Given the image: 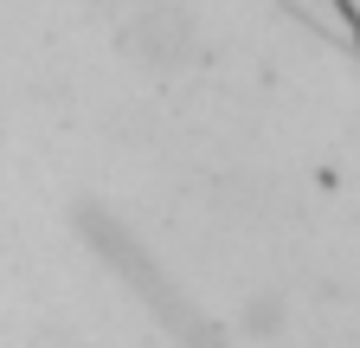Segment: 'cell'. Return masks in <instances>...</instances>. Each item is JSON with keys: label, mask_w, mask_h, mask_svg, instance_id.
Instances as JSON below:
<instances>
[{"label": "cell", "mask_w": 360, "mask_h": 348, "mask_svg": "<svg viewBox=\"0 0 360 348\" xmlns=\"http://www.w3.org/2000/svg\"><path fill=\"white\" fill-rule=\"evenodd\" d=\"M335 13H341V26H347V39L360 46V0H335Z\"/></svg>", "instance_id": "cell-1"}]
</instances>
